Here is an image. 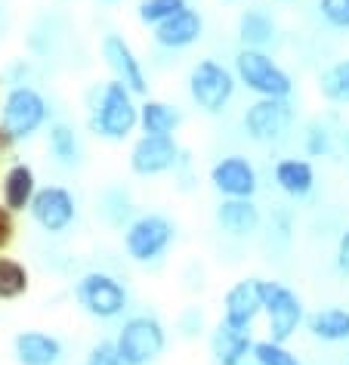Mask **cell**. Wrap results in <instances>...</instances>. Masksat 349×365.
Listing matches in <instances>:
<instances>
[{"label": "cell", "mask_w": 349, "mask_h": 365, "mask_svg": "<svg viewBox=\"0 0 349 365\" xmlns=\"http://www.w3.org/2000/svg\"><path fill=\"white\" fill-rule=\"evenodd\" d=\"M334 263H337V272H340V276H349V226L343 230V235H340V242H337Z\"/></svg>", "instance_id": "cell-33"}, {"label": "cell", "mask_w": 349, "mask_h": 365, "mask_svg": "<svg viewBox=\"0 0 349 365\" xmlns=\"http://www.w3.org/2000/svg\"><path fill=\"white\" fill-rule=\"evenodd\" d=\"M278 38V25L266 10H244L238 16V41L247 50H266Z\"/></svg>", "instance_id": "cell-23"}, {"label": "cell", "mask_w": 349, "mask_h": 365, "mask_svg": "<svg viewBox=\"0 0 349 365\" xmlns=\"http://www.w3.org/2000/svg\"><path fill=\"white\" fill-rule=\"evenodd\" d=\"M99 50H103L105 68L112 71L115 81H121V84L130 90L133 96H145V93H149V78H145V68H142L140 56H136V50L127 43L124 34L108 31L103 38V43H99Z\"/></svg>", "instance_id": "cell-11"}, {"label": "cell", "mask_w": 349, "mask_h": 365, "mask_svg": "<svg viewBox=\"0 0 349 365\" xmlns=\"http://www.w3.org/2000/svg\"><path fill=\"white\" fill-rule=\"evenodd\" d=\"M50 121V103L38 87L13 84L0 99V124L10 130L16 143L38 136Z\"/></svg>", "instance_id": "cell-3"}, {"label": "cell", "mask_w": 349, "mask_h": 365, "mask_svg": "<svg viewBox=\"0 0 349 365\" xmlns=\"http://www.w3.org/2000/svg\"><path fill=\"white\" fill-rule=\"evenodd\" d=\"M66 346L56 334L41 328H25L13 337V356L19 365H59Z\"/></svg>", "instance_id": "cell-16"}, {"label": "cell", "mask_w": 349, "mask_h": 365, "mask_svg": "<svg viewBox=\"0 0 349 365\" xmlns=\"http://www.w3.org/2000/svg\"><path fill=\"white\" fill-rule=\"evenodd\" d=\"M229 4H238V0H229Z\"/></svg>", "instance_id": "cell-37"}, {"label": "cell", "mask_w": 349, "mask_h": 365, "mask_svg": "<svg viewBox=\"0 0 349 365\" xmlns=\"http://www.w3.org/2000/svg\"><path fill=\"white\" fill-rule=\"evenodd\" d=\"M251 346H254L251 331H238V328H229L223 322L210 331L214 365H241L244 359H251Z\"/></svg>", "instance_id": "cell-20"}, {"label": "cell", "mask_w": 349, "mask_h": 365, "mask_svg": "<svg viewBox=\"0 0 349 365\" xmlns=\"http://www.w3.org/2000/svg\"><path fill=\"white\" fill-rule=\"evenodd\" d=\"M272 180L288 198L300 202V198L312 195V189H316V168L306 158H281L272 168Z\"/></svg>", "instance_id": "cell-19"}, {"label": "cell", "mask_w": 349, "mask_h": 365, "mask_svg": "<svg viewBox=\"0 0 349 365\" xmlns=\"http://www.w3.org/2000/svg\"><path fill=\"white\" fill-rule=\"evenodd\" d=\"M346 365H349V359H346Z\"/></svg>", "instance_id": "cell-38"}, {"label": "cell", "mask_w": 349, "mask_h": 365, "mask_svg": "<svg viewBox=\"0 0 349 365\" xmlns=\"http://www.w3.org/2000/svg\"><path fill=\"white\" fill-rule=\"evenodd\" d=\"M177 242V226L164 214H140L124 226V251L133 263H155Z\"/></svg>", "instance_id": "cell-6"}, {"label": "cell", "mask_w": 349, "mask_h": 365, "mask_svg": "<svg viewBox=\"0 0 349 365\" xmlns=\"http://www.w3.org/2000/svg\"><path fill=\"white\" fill-rule=\"evenodd\" d=\"M303 149H306L309 158H321V155L334 152V133L328 130L321 121H312L306 127V136H303Z\"/></svg>", "instance_id": "cell-29"}, {"label": "cell", "mask_w": 349, "mask_h": 365, "mask_svg": "<svg viewBox=\"0 0 349 365\" xmlns=\"http://www.w3.org/2000/svg\"><path fill=\"white\" fill-rule=\"evenodd\" d=\"M214 220L232 239H247L263 226V214L254 198H219Z\"/></svg>", "instance_id": "cell-17"}, {"label": "cell", "mask_w": 349, "mask_h": 365, "mask_svg": "<svg viewBox=\"0 0 349 365\" xmlns=\"http://www.w3.org/2000/svg\"><path fill=\"white\" fill-rule=\"evenodd\" d=\"M293 124L291 99H254L241 115V127L254 143H278Z\"/></svg>", "instance_id": "cell-10"}, {"label": "cell", "mask_w": 349, "mask_h": 365, "mask_svg": "<svg viewBox=\"0 0 349 365\" xmlns=\"http://www.w3.org/2000/svg\"><path fill=\"white\" fill-rule=\"evenodd\" d=\"M189 0H140V6H136V16H140L142 25H149V29H155V25H161L164 19H170L173 13L186 10Z\"/></svg>", "instance_id": "cell-28"}, {"label": "cell", "mask_w": 349, "mask_h": 365, "mask_svg": "<svg viewBox=\"0 0 349 365\" xmlns=\"http://www.w3.org/2000/svg\"><path fill=\"white\" fill-rule=\"evenodd\" d=\"M90 130L108 143H124L140 130V103L121 81H105L96 87L90 106Z\"/></svg>", "instance_id": "cell-1"}, {"label": "cell", "mask_w": 349, "mask_h": 365, "mask_svg": "<svg viewBox=\"0 0 349 365\" xmlns=\"http://www.w3.org/2000/svg\"><path fill=\"white\" fill-rule=\"evenodd\" d=\"M182 124V112L164 99H145L140 103V130L149 136H173Z\"/></svg>", "instance_id": "cell-22"}, {"label": "cell", "mask_w": 349, "mask_h": 365, "mask_svg": "<svg viewBox=\"0 0 349 365\" xmlns=\"http://www.w3.org/2000/svg\"><path fill=\"white\" fill-rule=\"evenodd\" d=\"M115 346L124 365H152L167 350V328L158 316L136 313L124 319V325L118 328Z\"/></svg>", "instance_id": "cell-4"}, {"label": "cell", "mask_w": 349, "mask_h": 365, "mask_svg": "<svg viewBox=\"0 0 349 365\" xmlns=\"http://www.w3.org/2000/svg\"><path fill=\"white\" fill-rule=\"evenodd\" d=\"M105 4H115V0H105Z\"/></svg>", "instance_id": "cell-36"}, {"label": "cell", "mask_w": 349, "mask_h": 365, "mask_svg": "<svg viewBox=\"0 0 349 365\" xmlns=\"http://www.w3.org/2000/svg\"><path fill=\"white\" fill-rule=\"evenodd\" d=\"M318 13L330 29H349V0H318Z\"/></svg>", "instance_id": "cell-30"}, {"label": "cell", "mask_w": 349, "mask_h": 365, "mask_svg": "<svg viewBox=\"0 0 349 365\" xmlns=\"http://www.w3.org/2000/svg\"><path fill=\"white\" fill-rule=\"evenodd\" d=\"M318 93L334 106H349V59H340L321 71Z\"/></svg>", "instance_id": "cell-26"}, {"label": "cell", "mask_w": 349, "mask_h": 365, "mask_svg": "<svg viewBox=\"0 0 349 365\" xmlns=\"http://www.w3.org/2000/svg\"><path fill=\"white\" fill-rule=\"evenodd\" d=\"M13 239H16V214L0 205V254L10 248Z\"/></svg>", "instance_id": "cell-32"}, {"label": "cell", "mask_w": 349, "mask_h": 365, "mask_svg": "<svg viewBox=\"0 0 349 365\" xmlns=\"http://www.w3.org/2000/svg\"><path fill=\"white\" fill-rule=\"evenodd\" d=\"M210 186L219 198H254L260 189V173L244 155H226L210 168Z\"/></svg>", "instance_id": "cell-13"}, {"label": "cell", "mask_w": 349, "mask_h": 365, "mask_svg": "<svg viewBox=\"0 0 349 365\" xmlns=\"http://www.w3.org/2000/svg\"><path fill=\"white\" fill-rule=\"evenodd\" d=\"M235 81L238 87L251 90L256 99H291L293 78L275 62L266 50H247L235 53Z\"/></svg>", "instance_id": "cell-2"}, {"label": "cell", "mask_w": 349, "mask_h": 365, "mask_svg": "<svg viewBox=\"0 0 349 365\" xmlns=\"http://www.w3.org/2000/svg\"><path fill=\"white\" fill-rule=\"evenodd\" d=\"M186 87H189L192 106L201 108L204 115H219L229 103H232V96L238 90V81H235V71L226 68L223 62L198 59L195 66L189 68Z\"/></svg>", "instance_id": "cell-5"}, {"label": "cell", "mask_w": 349, "mask_h": 365, "mask_svg": "<svg viewBox=\"0 0 349 365\" xmlns=\"http://www.w3.org/2000/svg\"><path fill=\"white\" fill-rule=\"evenodd\" d=\"M155 43L164 50H189L195 47V43L201 41V34H204V16H201L198 10H192V6H186V10L173 13L170 19H164L161 25H155Z\"/></svg>", "instance_id": "cell-15"}, {"label": "cell", "mask_w": 349, "mask_h": 365, "mask_svg": "<svg viewBox=\"0 0 349 365\" xmlns=\"http://www.w3.org/2000/svg\"><path fill=\"white\" fill-rule=\"evenodd\" d=\"M251 359L256 365H303L300 356L291 350L288 344H278L272 337H263V341H254L251 346Z\"/></svg>", "instance_id": "cell-27"}, {"label": "cell", "mask_w": 349, "mask_h": 365, "mask_svg": "<svg viewBox=\"0 0 349 365\" xmlns=\"http://www.w3.org/2000/svg\"><path fill=\"white\" fill-rule=\"evenodd\" d=\"M31 291V269L22 260L0 254V300H19Z\"/></svg>", "instance_id": "cell-25"}, {"label": "cell", "mask_w": 349, "mask_h": 365, "mask_svg": "<svg viewBox=\"0 0 349 365\" xmlns=\"http://www.w3.org/2000/svg\"><path fill=\"white\" fill-rule=\"evenodd\" d=\"M309 334L325 344H343L349 341V309L346 307H321L303 319Z\"/></svg>", "instance_id": "cell-21"}, {"label": "cell", "mask_w": 349, "mask_h": 365, "mask_svg": "<svg viewBox=\"0 0 349 365\" xmlns=\"http://www.w3.org/2000/svg\"><path fill=\"white\" fill-rule=\"evenodd\" d=\"M241 365H256V362H254V359H244V362H241Z\"/></svg>", "instance_id": "cell-35"}, {"label": "cell", "mask_w": 349, "mask_h": 365, "mask_svg": "<svg viewBox=\"0 0 349 365\" xmlns=\"http://www.w3.org/2000/svg\"><path fill=\"white\" fill-rule=\"evenodd\" d=\"M84 365H124V362H121V356H118L115 341H96L87 350Z\"/></svg>", "instance_id": "cell-31"}, {"label": "cell", "mask_w": 349, "mask_h": 365, "mask_svg": "<svg viewBox=\"0 0 349 365\" xmlns=\"http://www.w3.org/2000/svg\"><path fill=\"white\" fill-rule=\"evenodd\" d=\"M263 316V300H260V279H238L232 288L223 294V319L219 322L238 331H251L254 322Z\"/></svg>", "instance_id": "cell-14"}, {"label": "cell", "mask_w": 349, "mask_h": 365, "mask_svg": "<svg viewBox=\"0 0 349 365\" xmlns=\"http://www.w3.org/2000/svg\"><path fill=\"white\" fill-rule=\"evenodd\" d=\"M75 300L90 319L108 322V319H118L127 309V288L112 272L90 269L75 282Z\"/></svg>", "instance_id": "cell-8"}, {"label": "cell", "mask_w": 349, "mask_h": 365, "mask_svg": "<svg viewBox=\"0 0 349 365\" xmlns=\"http://www.w3.org/2000/svg\"><path fill=\"white\" fill-rule=\"evenodd\" d=\"M28 214L47 235H62L78 220V202L66 186H38Z\"/></svg>", "instance_id": "cell-9"}, {"label": "cell", "mask_w": 349, "mask_h": 365, "mask_svg": "<svg viewBox=\"0 0 349 365\" xmlns=\"http://www.w3.org/2000/svg\"><path fill=\"white\" fill-rule=\"evenodd\" d=\"M38 192V173L28 161H13L0 177V205L13 214H22L31 207V198Z\"/></svg>", "instance_id": "cell-18"}, {"label": "cell", "mask_w": 349, "mask_h": 365, "mask_svg": "<svg viewBox=\"0 0 349 365\" xmlns=\"http://www.w3.org/2000/svg\"><path fill=\"white\" fill-rule=\"evenodd\" d=\"M13 145H16V140L10 136V130H6V127L0 124V155H6V152L13 149Z\"/></svg>", "instance_id": "cell-34"}, {"label": "cell", "mask_w": 349, "mask_h": 365, "mask_svg": "<svg viewBox=\"0 0 349 365\" xmlns=\"http://www.w3.org/2000/svg\"><path fill=\"white\" fill-rule=\"evenodd\" d=\"M179 143L177 136H149L142 133L130 149V170L136 177H164L173 173L179 164Z\"/></svg>", "instance_id": "cell-12"}, {"label": "cell", "mask_w": 349, "mask_h": 365, "mask_svg": "<svg viewBox=\"0 0 349 365\" xmlns=\"http://www.w3.org/2000/svg\"><path fill=\"white\" fill-rule=\"evenodd\" d=\"M47 149L50 155L56 158V164L62 168H75L80 161V143H78V133L75 127L66 124V121H53L50 130H47Z\"/></svg>", "instance_id": "cell-24"}, {"label": "cell", "mask_w": 349, "mask_h": 365, "mask_svg": "<svg viewBox=\"0 0 349 365\" xmlns=\"http://www.w3.org/2000/svg\"><path fill=\"white\" fill-rule=\"evenodd\" d=\"M260 300H263L266 325H269V337L278 344H288L303 325V319H306L303 297L284 282L260 279Z\"/></svg>", "instance_id": "cell-7"}]
</instances>
